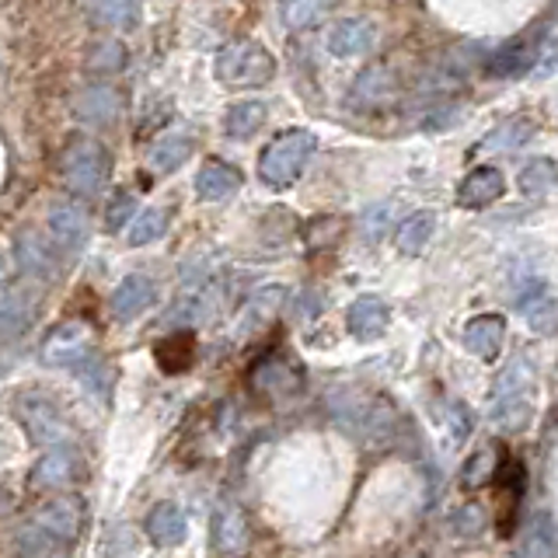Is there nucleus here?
Listing matches in <instances>:
<instances>
[{"mask_svg": "<svg viewBox=\"0 0 558 558\" xmlns=\"http://www.w3.org/2000/svg\"><path fill=\"white\" fill-rule=\"evenodd\" d=\"M315 134L307 129H287L276 140L266 143V151L258 157V178L269 189H290L304 175L310 154H315Z\"/></svg>", "mask_w": 558, "mask_h": 558, "instance_id": "1", "label": "nucleus"}, {"mask_svg": "<svg viewBox=\"0 0 558 558\" xmlns=\"http://www.w3.org/2000/svg\"><path fill=\"white\" fill-rule=\"evenodd\" d=\"M213 74L227 88H262L276 77V60L262 42L238 39L227 42L217 60H213Z\"/></svg>", "mask_w": 558, "mask_h": 558, "instance_id": "2", "label": "nucleus"}, {"mask_svg": "<svg viewBox=\"0 0 558 558\" xmlns=\"http://www.w3.org/2000/svg\"><path fill=\"white\" fill-rule=\"evenodd\" d=\"M112 157L94 137H74L60 154V178L74 195H98L109 182Z\"/></svg>", "mask_w": 558, "mask_h": 558, "instance_id": "3", "label": "nucleus"}, {"mask_svg": "<svg viewBox=\"0 0 558 558\" xmlns=\"http://www.w3.org/2000/svg\"><path fill=\"white\" fill-rule=\"evenodd\" d=\"M49 234H53L56 249L77 255L91 238V224H88V210L77 203H56L49 210Z\"/></svg>", "mask_w": 558, "mask_h": 558, "instance_id": "4", "label": "nucleus"}, {"mask_svg": "<svg viewBox=\"0 0 558 558\" xmlns=\"http://www.w3.org/2000/svg\"><path fill=\"white\" fill-rule=\"evenodd\" d=\"M154 301H157L154 279L143 276V272H134V276H126L123 283L116 287V293H112V315H116L119 321H134Z\"/></svg>", "mask_w": 558, "mask_h": 558, "instance_id": "5", "label": "nucleus"}, {"mask_svg": "<svg viewBox=\"0 0 558 558\" xmlns=\"http://www.w3.org/2000/svg\"><path fill=\"white\" fill-rule=\"evenodd\" d=\"M503 189H506L503 172L482 164V168H474L471 175H465L461 189H457V203L468 206V210H482L489 203H496L499 195H503Z\"/></svg>", "mask_w": 558, "mask_h": 558, "instance_id": "6", "label": "nucleus"}, {"mask_svg": "<svg viewBox=\"0 0 558 558\" xmlns=\"http://www.w3.org/2000/svg\"><path fill=\"white\" fill-rule=\"evenodd\" d=\"M238 189H241V172L224 161H206L200 175H195V195H200L203 203L231 200Z\"/></svg>", "mask_w": 558, "mask_h": 558, "instance_id": "7", "label": "nucleus"}, {"mask_svg": "<svg viewBox=\"0 0 558 558\" xmlns=\"http://www.w3.org/2000/svg\"><path fill=\"white\" fill-rule=\"evenodd\" d=\"M74 112H77V119L88 123V126H109L119 116V94L109 85H88L77 94Z\"/></svg>", "mask_w": 558, "mask_h": 558, "instance_id": "8", "label": "nucleus"}, {"mask_svg": "<svg viewBox=\"0 0 558 558\" xmlns=\"http://www.w3.org/2000/svg\"><path fill=\"white\" fill-rule=\"evenodd\" d=\"M377 42V28L367 18H350V22H339L332 31H328V49L335 56H359L373 49Z\"/></svg>", "mask_w": 558, "mask_h": 558, "instance_id": "9", "label": "nucleus"}, {"mask_svg": "<svg viewBox=\"0 0 558 558\" xmlns=\"http://www.w3.org/2000/svg\"><path fill=\"white\" fill-rule=\"evenodd\" d=\"M503 339H506V321L499 315H479L465 328V346L482 359H496L503 350Z\"/></svg>", "mask_w": 558, "mask_h": 558, "instance_id": "10", "label": "nucleus"}, {"mask_svg": "<svg viewBox=\"0 0 558 558\" xmlns=\"http://www.w3.org/2000/svg\"><path fill=\"white\" fill-rule=\"evenodd\" d=\"M192 151H195V137L189 134V129H172V134H164L151 147V168L161 175L178 172L192 157Z\"/></svg>", "mask_w": 558, "mask_h": 558, "instance_id": "11", "label": "nucleus"}, {"mask_svg": "<svg viewBox=\"0 0 558 558\" xmlns=\"http://www.w3.org/2000/svg\"><path fill=\"white\" fill-rule=\"evenodd\" d=\"M391 91H395V77L388 74V67H381V63H373V67H367L364 74H359V80L353 85V94L350 102L356 109H373V105H384Z\"/></svg>", "mask_w": 558, "mask_h": 558, "instance_id": "12", "label": "nucleus"}, {"mask_svg": "<svg viewBox=\"0 0 558 558\" xmlns=\"http://www.w3.org/2000/svg\"><path fill=\"white\" fill-rule=\"evenodd\" d=\"M85 8L105 28L129 31L140 25V0H85Z\"/></svg>", "mask_w": 558, "mask_h": 558, "instance_id": "13", "label": "nucleus"}, {"mask_svg": "<svg viewBox=\"0 0 558 558\" xmlns=\"http://www.w3.org/2000/svg\"><path fill=\"white\" fill-rule=\"evenodd\" d=\"M433 231H436V213L433 210H416L413 217H405V224L398 227L395 234V244L402 255H422L426 244L433 241Z\"/></svg>", "mask_w": 558, "mask_h": 558, "instance_id": "14", "label": "nucleus"}, {"mask_svg": "<svg viewBox=\"0 0 558 558\" xmlns=\"http://www.w3.org/2000/svg\"><path fill=\"white\" fill-rule=\"evenodd\" d=\"M350 332L356 339H377L388 328V304L381 297H359L350 307Z\"/></svg>", "mask_w": 558, "mask_h": 558, "instance_id": "15", "label": "nucleus"}, {"mask_svg": "<svg viewBox=\"0 0 558 558\" xmlns=\"http://www.w3.org/2000/svg\"><path fill=\"white\" fill-rule=\"evenodd\" d=\"M269 119V105L266 102H238L227 109L224 116V134L234 137V140H249L255 137L262 126Z\"/></svg>", "mask_w": 558, "mask_h": 558, "instance_id": "16", "label": "nucleus"}, {"mask_svg": "<svg viewBox=\"0 0 558 558\" xmlns=\"http://www.w3.org/2000/svg\"><path fill=\"white\" fill-rule=\"evenodd\" d=\"M537 53H541L537 42L534 46L513 42V46L499 49V53L489 60V74L492 77H520V74H528L537 63Z\"/></svg>", "mask_w": 558, "mask_h": 558, "instance_id": "17", "label": "nucleus"}, {"mask_svg": "<svg viewBox=\"0 0 558 558\" xmlns=\"http://www.w3.org/2000/svg\"><path fill=\"white\" fill-rule=\"evenodd\" d=\"M534 134H537V123H531L528 116H513L492 129L489 140L482 143V151H517V147L531 143Z\"/></svg>", "mask_w": 558, "mask_h": 558, "instance_id": "18", "label": "nucleus"}, {"mask_svg": "<svg viewBox=\"0 0 558 558\" xmlns=\"http://www.w3.org/2000/svg\"><path fill=\"white\" fill-rule=\"evenodd\" d=\"M520 192L523 195H534V200H541V195H551L555 186H558V168H555V161L551 157H537L531 161L528 168L520 172Z\"/></svg>", "mask_w": 558, "mask_h": 558, "instance_id": "19", "label": "nucleus"}, {"mask_svg": "<svg viewBox=\"0 0 558 558\" xmlns=\"http://www.w3.org/2000/svg\"><path fill=\"white\" fill-rule=\"evenodd\" d=\"M126 67V46L116 39H98L85 53V71L88 74H116Z\"/></svg>", "mask_w": 558, "mask_h": 558, "instance_id": "20", "label": "nucleus"}, {"mask_svg": "<svg viewBox=\"0 0 558 558\" xmlns=\"http://www.w3.org/2000/svg\"><path fill=\"white\" fill-rule=\"evenodd\" d=\"M164 231H168V213L161 206L137 210L134 227H129V244H134V249H143V244H154L157 238H164Z\"/></svg>", "mask_w": 558, "mask_h": 558, "instance_id": "21", "label": "nucleus"}, {"mask_svg": "<svg viewBox=\"0 0 558 558\" xmlns=\"http://www.w3.org/2000/svg\"><path fill=\"white\" fill-rule=\"evenodd\" d=\"M192 356H195V339H192V332L172 335V339H164L161 346H157V364L168 370V373H178V370L192 367Z\"/></svg>", "mask_w": 558, "mask_h": 558, "instance_id": "22", "label": "nucleus"}, {"mask_svg": "<svg viewBox=\"0 0 558 558\" xmlns=\"http://www.w3.org/2000/svg\"><path fill=\"white\" fill-rule=\"evenodd\" d=\"M328 0H279V14H283L287 28H310L321 22Z\"/></svg>", "mask_w": 558, "mask_h": 558, "instance_id": "23", "label": "nucleus"}, {"mask_svg": "<svg viewBox=\"0 0 558 558\" xmlns=\"http://www.w3.org/2000/svg\"><path fill=\"white\" fill-rule=\"evenodd\" d=\"M523 318H528L537 332H551L555 328V301L548 290H537L534 297L523 301Z\"/></svg>", "mask_w": 558, "mask_h": 558, "instance_id": "24", "label": "nucleus"}, {"mask_svg": "<svg viewBox=\"0 0 558 558\" xmlns=\"http://www.w3.org/2000/svg\"><path fill=\"white\" fill-rule=\"evenodd\" d=\"M53 255H56V252H49V244H42L36 234H31V238H22V244H18L22 266L31 269V272H46L49 266H53Z\"/></svg>", "mask_w": 558, "mask_h": 558, "instance_id": "25", "label": "nucleus"}, {"mask_svg": "<svg viewBox=\"0 0 558 558\" xmlns=\"http://www.w3.org/2000/svg\"><path fill=\"white\" fill-rule=\"evenodd\" d=\"M137 195L134 192H116V200L109 203V231H123V227L137 217Z\"/></svg>", "mask_w": 558, "mask_h": 558, "instance_id": "26", "label": "nucleus"}, {"mask_svg": "<svg viewBox=\"0 0 558 558\" xmlns=\"http://www.w3.org/2000/svg\"><path fill=\"white\" fill-rule=\"evenodd\" d=\"M391 213H395V206L384 203V206H373L364 213V220H359V227H364V238L367 241H381L384 231H388V224H391Z\"/></svg>", "mask_w": 558, "mask_h": 558, "instance_id": "27", "label": "nucleus"}, {"mask_svg": "<svg viewBox=\"0 0 558 558\" xmlns=\"http://www.w3.org/2000/svg\"><path fill=\"white\" fill-rule=\"evenodd\" d=\"M4 276H8V255L0 252V283H4Z\"/></svg>", "mask_w": 558, "mask_h": 558, "instance_id": "28", "label": "nucleus"}]
</instances>
